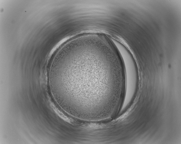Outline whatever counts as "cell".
Masks as SVG:
<instances>
[{
  "instance_id": "6da1fadb",
  "label": "cell",
  "mask_w": 181,
  "mask_h": 144,
  "mask_svg": "<svg viewBox=\"0 0 181 144\" xmlns=\"http://www.w3.org/2000/svg\"><path fill=\"white\" fill-rule=\"evenodd\" d=\"M113 43L123 61L126 79V89L123 105L126 106L132 101L136 91L138 72L134 60L125 47L115 40Z\"/></svg>"
}]
</instances>
